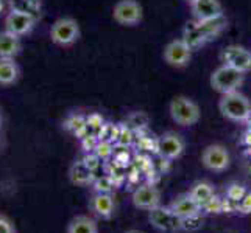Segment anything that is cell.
<instances>
[{
  "label": "cell",
  "mask_w": 251,
  "mask_h": 233,
  "mask_svg": "<svg viewBox=\"0 0 251 233\" xmlns=\"http://www.w3.org/2000/svg\"><path fill=\"white\" fill-rule=\"evenodd\" d=\"M69 179L74 185L86 187L94 184V171L86 165L84 160H76L72 163L71 169H69Z\"/></svg>",
  "instance_id": "cell-17"
},
{
  "label": "cell",
  "mask_w": 251,
  "mask_h": 233,
  "mask_svg": "<svg viewBox=\"0 0 251 233\" xmlns=\"http://www.w3.org/2000/svg\"><path fill=\"white\" fill-rule=\"evenodd\" d=\"M94 190L95 193H108L111 194L116 190V182L109 176H101L94 180Z\"/></svg>",
  "instance_id": "cell-24"
},
{
  "label": "cell",
  "mask_w": 251,
  "mask_h": 233,
  "mask_svg": "<svg viewBox=\"0 0 251 233\" xmlns=\"http://www.w3.org/2000/svg\"><path fill=\"white\" fill-rule=\"evenodd\" d=\"M89 209L94 212V214H97L99 218L111 219L116 209L114 197L108 193H95L89 199Z\"/></svg>",
  "instance_id": "cell-14"
},
{
  "label": "cell",
  "mask_w": 251,
  "mask_h": 233,
  "mask_svg": "<svg viewBox=\"0 0 251 233\" xmlns=\"http://www.w3.org/2000/svg\"><path fill=\"white\" fill-rule=\"evenodd\" d=\"M198 30H200V33L204 36L206 41H209L212 38H215L217 34L226 27V17H225L223 14L222 16H217L214 17V19H209V21H203V22H195Z\"/></svg>",
  "instance_id": "cell-19"
},
{
  "label": "cell",
  "mask_w": 251,
  "mask_h": 233,
  "mask_svg": "<svg viewBox=\"0 0 251 233\" xmlns=\"http://www.w3.org/2000/svg\"><path fill=\"white\" fill-rule=\"evenodd\" d=\"M94 151H95V155H97L100 160L108 159L109 155H111V152H112L109 142H105V140H101V142H99L97 145H95Z\"/></svg>",
  "instance_id": "cell-27"
},
{
  "label": "cell",
  "mask_w": 251,
  "mask_h": 233,
  "mask_svg": "<svg viewBox=\"0 0 251 233\" xmlns=\"http://www.w3.org/2000/svg\"><path fill=\"white\" fill-rule=\"evenodd\" d=\"M128 123L134 129H141L149 123V117H147L144 112H133V114L128 117Z\"/></svg>",
  "instance_id": "cell-26"
},
{
  "label": "cell",
  "mask_w": 251,
  "mask_h": 233,
  "mask_svg": "<svg viewBox=\"0 0 251 233\" xmlns=\"http://www.w3.org/2000/svg\"><path fill=\"white\" fill-rule=\"evenodd\" d=\"M192 58V48H190L184 39L170 41L164 47V61L172 67H184L189 64Z\"/></svg>",
  "instance_id": "cell-8"
},
{
  "label": "cell",
  "mask_w": 251,
  "mask_h": 233,
  "mask_svg": "<svg viewBox=\"0 0 251 233\" xmlns=\"http://www.w3.org/2000/svg\"><path fill=\"white\" fill-rule=\"evenodd\" d=\"M34 28V17L30 13L13 10L5 17V30L16 36H25Z\"/></svg>",
  "instance_id": "cell-10"
},
{
  "label": "cell",
  "mask_w": 251,
  "mask_h": 233,
  "mask_svg": "<svg viewBox=\"0 0 251 233\" xmlns=\"http://www.w3.org/2000/svg\"><path fill=\"white\" fill-rule=\"evenodd\" d=\"M189 194L194 197L195 202L203 209L207 204H211L215 196H214V187L209 182H197L192 188H190Z\"/></svg>",
  "instance_id": "cell-20"
},
{
  "label": "cell",
  "mask_w": 251,
  "mask_h": 233,
  "mask_svg": "<svg viewBox=\"0 0 251 233\" xmlns=\"http://www.w3.org/2000/svg\"><path fill=\"white\" fill-rule=\"evenodd\" d=\"M190 8H192V14L197 22L209 21L223 14L222 3L219 0H194Z\"/></svg>",
  "instance_id": "cell-13"
},
{
  "label": "cell",
  "mask_w": 251,
  "mask_h": 233,
  "mask_svg": "<svg viewBox=\"0 0 251 233\" xmlns=\"http://www.w3.org/2000/svg\"><path fill=\"white\" fill-rule=\"evenodd\" d=\"M184 41H186V44L190 47V48H195V47H200V45H203L204 42H206V39H204V36L200 33V30H198V27H197V23H187V27H186V30H184V38H183Z\"/></svg>",
  "instance_id": "cell-22"
},
{
  "label": "cell",
  "mask_w": 251,
  "mask_h": 233,
  "mask_svg": "<svg viewBox=\"0 0 251 233\" xmlns=\"http://www.w3.org/2000/svg\"><path fill=\"white\" fill-rule=\"evenodd\" d=\"M50 39L55 45L71 47L80 39V25L72 17H61L50 28Z\"/></svg>",
  "instance_id": "cell-4"
},
{
  "label": "cell",
  "mask_w": 251,
  "mask_h": 233,
  "mask_svg": "<svg viewBox=\"0 0 251 233\" xmlns=\"http://www.w3.org/2000/svg\"><path fill=\"white\" fill-rule=\"evenodd\" d=\"M0 233H16L13 222L3 214H0Z\"/></svg>",
  "instance_id": "cell-29"
},
{
  "label": "cell",
  "mask_w": 251,
  "mask_h": 233,
  "mask_svg": "<svg viewBox=\"0 0 251 233\" xmlns=\"http://www.w3.org/2000/svg\"><path fill=\"white\" fill-rule=\"evenodd\" d=\"M222 61L223 64L231 65L240 72H250L251 70V51L239 45H229L222 51Z\"/></svg>",
  "instance_id": "cell-11"
},
{
  "label": "cell",
  "mask_w": 251,
  "mask_h": 233,
  "mask_svg": "<svg viewBox=\"0 0 251 233\" xmlns=\"http://www.w3.org/2000/svg\"><path fill=\"white\" fill-rule=\"evenodd\" d=\"M22 50V42L21 36L10 31H0V58L6 59H14Z\"/></svg>",
  "instance_id": "cell-16"
},
{
  "label": "cell",
  "mask_w": 251,
  "mask_h": 233,
  "mask_svg": "<svg viewBox=\"0 0 251 233\" xmlns=\"http://www.w3.org/2000/svg\"><path fill=\"white\" fill-rule=\"evenodd\" d=\"M169 207L181 219L194 216V214H198L201 212V207L195 202V199L189 193H183L176 196V199H173V202Z\"/></svg>",
  "instance_id": "cell-15"
},
{
  "label": "cell",
  "mask_w": 251,
  "mask_h": 233,
  "mask_svg": "<svg viewBox=\"0 0 251 233\" xmlns=\"http://www.w3.org/2000/svg\"><path fill=\"white\" fill-rule=\"evenodd\" d=\"M149 219L154 229L161 232H176L181 230V219L178 214L173 213L170 207H154L153 210L149 212Z\"/></svg>",
  "instance_id": "cell-6"
},
{
  "label": "cell",
  "mask_w": 251,
  "mask_h": 233,
  "mask_svg": "<svg viewBox=\"0 0 251 233\" xmlns=\"http://www.w3.org/2000/svg\"><path fill=\"white\" fill-rule=\"evenodd\" d=\"M64 126H66V129L69 132H72L74 135L83 139L86 129H88V118H84L83 115H72L66 122Z\"/></svg>",
  "instance_id": "cell-23"
},
{
  "label": "cell",
  "mask_w": 251,
  "mask_h": 233,
  "mask_svg": "<svg viewBox=\"0 0 251 233\" xmlns=\"http://www.w3.org/2000/svg\"><path fill=\"white\" fill-rule=\"evenodd\" d=\"M169 110L172 120L179 126H194L201 117L198 105L186 95H178V97L173 98L170 101Z\"/></svg>",
  "instance_id": "cell-1"
},
{
  "label": "cell",
  "mask_w": 251,
  "mask_h": 233,
  "mask_svg": "<svg viewBox=\"0 0 251 233\" xmlns=\"http://www.w3.org/2000/svg\"><path fill=\"white\" fill-rule=\"evenodd\" d=\"M201 226H203V218H201V213H198V214H194V216L183 218V222H181V230L192 232V230H198Z\"/></svg>",
  "instance_id": "cell-25"
},
{
  "label": "cell",
  "mask_w": 251,
  "mask_h": 233,
  "mask_svg": "<svg viewBox=\"0 0 251 233\" xmlns=\"http://www.w3.org/2000/svg\"><path fill=\"white\" fill-rule=\"evenodd\" d=\"M184 140L179 134L173 132V131H167L162 135L158 137L156 140V152L164 159H178L181 154L184 152Z\"/></svg>",
  "instance_id": "cell-7"
},
{
  "label": "cell",
  "mask_w": 251,
  "mask_h": 233,
  "mask_svg": "<svg viewBox=\"0 0 251 233\" xmlns=\"http://www.w3.org/2000/svg\"><path fill=\"white\" fill-rule=\"evenodd\" d=\"M219 109L222 115L231 122H245L251 115V103L237 90L223 95L219 101Z\"/></svg>",
  "instance_id": "cell-2"
},
{
  "label": "cell",
  "mask_w": 251,
  "mask_h": 233,
  "mask_svg": "<svg viewBox=\"0 0 251 233\" xmlns=\"http://www.w3.org/2000/svg\"><path fill=\"white\" fill-rule=\"evenodd\" d=\"M99 157H97V155H88V157H86L84 159V163H86V165H88L92 171H95V169H97V167H99Z\"/></svg>",
  "instance_id": "cell-30"
},
{
  "label": "cell",
  "mask_w": 251,
  "mask_h": 233,
  "mask_svg": "<svg viewBox=\"0 0 251 233\" xmlns=\"http://www.w3.org/2000/svg\"><path fill=\"white\" fill-rule=\"evenodd\" d=\"M229 152L223 145H209L206 146L201 154L203 165L215 172H222L229 167Z\"/></svg>",
  "instance_id": "cell-9"
},
{
  "label": "cell",
  "mask_w": 251,
  "mask_h": 233,
  "mask_svg": "<svg viewBox=\"0 0 251 233\" xmlns=\"http://www.w3.org/2000/svg\"><path fill=\"white\" fill-rule=\"evenodd\" d=\"M237 207L242 213H250L251 212V191H247L244 197L237 202Z\"/></svg>",
  "instance_id": "cell-28"
},
{
  "label": "cell",
  "mask_w": 251,
  "mask_h": 233,
  "mask_svg": "<svg viewBox=\"0 0 251 233\" xmlns=\"http://www.w3.org/2000/svg\"><path fill=\"white\" fill-rule=\"evenodd\" d=\"M3 11V0H0V13Z\"/></svg>",
  "instance_id": "cell-31"
},
{
  "label": "cell",
  "mask_w": 251,
  "mask_h": 233,
  "mask_svg": "<svg viewBox=\"0 0 251 233\" xmlns=\"http://www.w3.org/2000/svg\"><path fill=\"white\" fill-rule=\"evenodd\" d=\"M67 233H99L97 222L89 216H75L67 226Z\"/></svg>",
  "instance_id": "cell-21"
},
{
  "label": "cell",
  "mask_w": 251,
  "mask_h": 233,
  "mask_svg": "<svg viewBox=\"0 0 251 233\" xmlns=\"http://www.w3.org/2000/svg\"><path fill=\"white\" fill-rule=\"evenodd\" d=\"M128 233H139V232H136V230H131V232H128Z\"/></svg>",
  "instance_id": "cell-33"
},
{
  "label": "cell",
  "mask_w": 251,
  "mask_h": 233,
  "mask_svg": "<svg viewBox=\"0 0 251 233\" xmlns=\"http://www.w3.org/2000/svg\"><path fill=\"white\" fill-rule=\"evenodd\" d=\"M21 76V68L14 59L0 58V85H11Z\"/></svg>",
  "instance_id": "cell-18"
},
{
  "label": "cell",
  "mask_w": 251,
  "mask_h": 233,
  "mask_svg": "<svg viewBox=\"0 0 251 233\" xmlns=\"http://www.w3.org/2000/svg\"><path fill=\"white\" fill-rule=\"evenodd\" d=\"M112 17L120 25H136L142 21V6L137 0H119L112 8Z\"/></svg>",
  "instance_id": "cell-5"
},
{
  "label": "cell",
  "mask_w": 251,
  "mask_h": 233,
  "mask_svg": "<svg viewBox=\"0 0 251 233\" xmlns=\"http://www.w3.org/2000/svg\"><path fill=\"white\" fill-rule=\"evenodd\" d=\"M245 73L237 70V68L223 64L217 67L211 75V87L222 95H226L231 92H236L242 83H244Z\"/></svg>",
  "instance_id": "cell-3"
},
{
  "label": "cell",
  "mask_w": 251,
  "mask_h": 233,
  "mask_svg": "<svg viewBox=\"0 0 251 233\" xmlns=\"http://www.w3.org/2000/svg\"><path fill=\"white\" fill-rule=\"evenodd\" d=\"M0 127H2V115H0Z\"/></svg>",
  "instance_id": "cell-32"
},
{
  "label": "cell",
  "mask_w": 251,
  "mask_h": 233,
  "mask_svg": "<svg viewBox=\"0 0 251 233\" xmlns=\"http://www.w3.org/2000/svg\"><path fill=\"white\" fill-rule=\"evenodd\" d=\"M186 2H187V3H192V2H194V0H186Z\"/></svg>",
  "instance_id": "cell-34"
},
{
  "label": "cell",
  "mask_w": 251,
  "mask_h": 233,
  "mask_svg": "<svg viewBox=\"0 0 251 233\" xmlns=\"http://www.w3.org/2000/svg\"><path fill=\"white\" fill-rule=\"evenodd\" d=\"M161 194L159 190L151 184H144L137 187L133 193V204L141 210H153L154 207L159 205Z\"/></svg>",
  "instance_id": "cell-12"
}]
</instances>
